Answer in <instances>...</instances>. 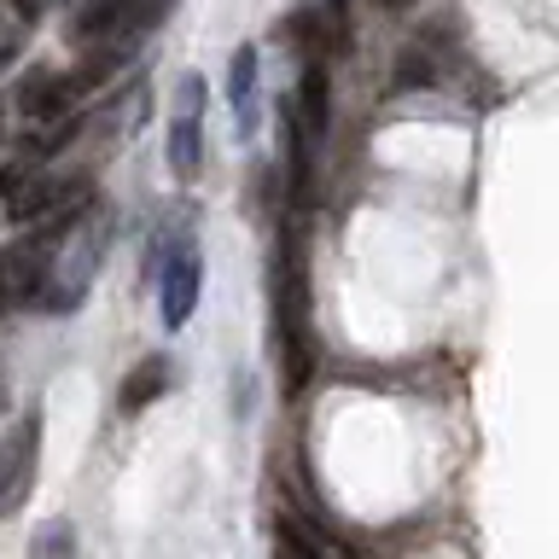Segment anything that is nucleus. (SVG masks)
<instances>
[{
    "instance_id": "nucleus-6",
    "label": "nucleus",
    "mask_w": 559,
    "mask_h": 559,
    "mask_svg": "<svg viewBox=\"0 0 559 559\" xmlns=\"http://www.w3.org/2000/svg\"><path fill=\"white\" fill-rule=\"evenodd\" d=\"M286 122L309 140V146L326 134V122H332V82H326L321 59H304V76H297V111H286Z\"/></svg>"
},
{
    "instance_id": "nucleus-12",
    "label": "nucleus",
    "mask_w": 559,
    "mask_h": 559,
    "mask_svg": "<svg viewBox=\"0 0 559 559\" xmlns=\"http://www.w3.org/2000/svg\"><path fill=\"white\" fill-rule=\"evenodd\" d=\"M12 309V292H7V274H0V314Z\"/></svg>"
},
{
    "instance_id": "nucleus-1",
    "label": "nucleus",
    "mask_w": 559,
    "mask_h": 559,
    "mask_svg": "<svg viewBox=\"0 0 559 559\" xmlns=\"http://www.w3.org/2000/svg\"><path fill=\"white\" fill-rule=\"evenodd\" d=\"M274 356H280V373H286V391H304L314 373V338H309L304 239L297 234L274 245Z\"/></svg>"
},
{
    "instance_id": "nucleus-10",
    "label": "nucleus",
    "mask_w": 559,
    "mask_h": 559,
    "mask_svg": "<svg viewBox=\"0 0 559 559\" xmlns=\"http://www.w3.org/2000/svg\"><path fill=\"white\" fill-rule=\"evenodd\" d=\"M274 554H280V559H321V548H314V542L297 531L292 519H280V524H274Z\"/></svg>"
},
{
    "instance_id": "nucleus-9",
    "label": "nucleus",
    "mask_w": 559,
    "mask_h": 559,
    "mask_svg": "<svg viewBox=\"0 0 559 559\" xmlns=\"http://www.w3.org/2000/svg\"><path fill=\"white\" fill-rule=\"evenodd\" d=\"M29 559H76V524L70 519H47L29 536Z\"/></svg>"
},
{
    "instance_id": "nucleus-5",
    "label": "nucleus",
    "mask_w": 559,
    "mask_h": 559,
    "mask_svg": "<svg viewBox=\"0 0 559 559\" xmlns=\"http://www.w3.org/2000/svg\"><path fill=\"white\" fill-rule=\"evenodd\" d=\"M76 99H82V82L70 76V70H29V76L17 82V111L41 117V122L70 117V105H76Z\"/></svg>"
},
{
    "instance_id": "nucleus-4",
    "label": "nucleus",
    "mask_w": 559,
    "mask_h": 559,
    "mask_svg": "<svg viewBox=\"0 0 559 559\" xmlns=\"http://www.w3.org/2000/svg\"><path fill=\"white\" fill-rule=\"evenodd\" d=\"M204 105H210V87L199 70H187L181 87H175V111H169V175L181 187H192L204 169Z\"/></svg>"
},
{
    "instance_id": "nucleus-7",
    "label": "nucleus",
    "mask_w": 559,
    "mask_h": 559,
    "mask_svg": "<svg viewBox=\"0 0 559 559\" xmlns=\"http://www.w3.org/2000/svg\"><path fill=\"white\" fill-rule=\"evenodd\" d=\"M227 105H234L239 134H257V47H234L227 59Z\"/></svg>"
},
{
    "instance_id": "nucleus-3",
    "label": "nucleus",
    "mask_w": 559,
    "mask_h": 559,
    "mask_svg": "<svg viewBox=\"0 0 559 559\" xmlns=\"http://www.w3.org/2000/svg\"><path fill=\"white\" fill-rule=\"evenodd\" d=\"M35 466H41V414L24 408L0 431V524L17 519L35 496Z\"/></svg>"
},
{
    "instance_id": "nucleus-11",
    "label": "nucleus",
    "mask_w": 559,
    "mask_h": 559,
    "mask_svg": "<svg viewBox=\"0 0 559 559\" xmlns=\"http://www.w3.org/2000/svg\"><path fill=\"white\" fill-rule=\"evenodd\" d=\"M47 7H59V0H17V24H35Z\"/></svg>"
},
{
    "instance_id": "nucleus-2",
    "label": "nucleus",
    "mask_w": 559,
    "mask_h": 559,
    "mask_svg": "<svg viewBox=\"0 0 559 559\" xmlns=\"http://www.w3.org/2000/svg\"><path fill=\"white\" fill-rule=\"evenodd\" d=\"M146 274L157 280V304H164V326L181 332L192 321V309H199V292H204V257H199V239H169L157 245Z\"/></svg>"
},
{
    "instance_id": "nucleus-8",
    "label": "nucleus",
    "mask_w": 559,
    "mask_h": 559,
    "mask_svg": "<svg viewBox=\"0 0 559 559\" xmlns=\"http://www.w3.org/2000/svg\"><path fill=\"white\" fill-rule=\"evenodd\" d=\"M169 379H175L169 356H146V361H134V367H129V379H122V391H117V408L134 419L140 408H152V402L169 391Z\"/></svg>"
}]
</instances>
